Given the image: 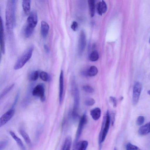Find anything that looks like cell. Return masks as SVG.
<instances>
[{"label":"cell","instance_id":"32","mask_svg":"<svg viewBox=\"0 0 150 150\" xmlns=\"http://www.w3.org/2000/svg\"><path fill=\"white\" fill-rule=\"evenodd\" d=\"M144 121V118L143 116H140L137 118L136 121V124L139 126L142 125Z\"/></svg>","mask_w":150,"mask_h":150},{"label":"cell","instance_id":"23","mask_svg":"<svg viewBox=\"0 0 150 150\" xmlns=\"http://www.w3.org/2000/svg\"><path fill=\"white\" fill-rule=\"evenodd\" d=\"M98 72V69L95 66L91 67L87 71V75L90 76H96Z\"/></svg>","mask_w":150,"mask_h":150},{"label":"cell","instance_id":"38","mask_svg":"<svg viewBox=\"0 0 150 150\" xmlns=\"http://www.w3.org/2000/svg\"><path fill=\"white\" fill-rule=\"evenodd\" d=\"M114 150H117V149L115 147L114 148Z\"/></svg>","mask_w":150,"mask_h":150},{"label":"cell","instance_id":"22","mask_svg":"<svg viewBox=\"0 0 150 150\" xmlns=\"http://www.w3.org/2000/svg\"><path fill=\"white\" fill-rule=\"evenodd\" d=\"M90 15L93 17L95 13V3L94 0H89L88 1Z\"/></svg>","mask_w":150,"mask_h":150},{"label":"cell","instance_id":"25","mask_svg":"<svg viewBox=\"0 0 150 150\" xmlns=\"http://www.w3.org/2000/svg\"><path fill=\"white\" fill-rule=\"evenodd\" d=\"M14 84H12L5 88L2 91L0 95V98H3L13 88Z\"/></svg>","mask_w":150,"mask_h":150},{"label":"cell","instance_id":"15","mask_svg":"<svg viewBox=\"0 0 150 150\" xmlns=\"http://www.w3.org/2000/svg\"><path fill=\"white\" fill-rule=\"evenodd\" d=\"M9 133L21 150H25V147L21 140L16 135L15 133L12 131H10Z\"/></svg>","mask_w":150,"mask_h":150},{"label":"cell","instance_id":"30","mask_svg":"<svg viewBox=\"0 0 150 150\" xmlns=\"http://www.w3.org/2000/svg\"><path fill=\"white\" fill-rule=\"evenodd\" d=\"M82 88L84 91L87 93H92L94 91V89L93 88L89 85L84 86Z\"/></svg>","mask_w":150,"mask_h":150},{"label":"cell","instance_id":"37","mask_svg":"<svg viewBox=\"0 0 150 150\" xmlns=\"http://www.w3.org/2000/svg\"><path fill=\"white\" fill-rule=\"evenodd\" d=\"M147 93H148L150 95V90H149L148 91H147Z\"/></svg>","mask_w":150,"mask_h":150},{"label":"cell","instance_id":"17","mask_svg":"<svg viewBox=\"0 0 150 150\" xmlns=\"http://www.w3.org/2000/svg\"><path fill=\"white\" fill-rule=\"evenodd\" d=\"M101 111L98 108H96L91 111L90 114L92 118L94 120H97L101 115Z\"/></svg>","mask_w":150,"mask_h":150},{"label":"cell","instance_id":"28","mask_svg":"<svg viewBox=\"0 0 150 150\" xmlns=\"http://www.w3.org/2000/svg\"><path fill=\"white\" fill-rule=\"evenodd\" d=\"M126 150H141L138 147L130 143H127L126 146Z\"/></svg>","mask_w":150,"mask_h":150},{"label":"cell","instance_id":"34","mask_svg":"<svg viewBox=\"0 0 150 150\" xmlns=\"http://www.w3.org/2000/svg\"><path fill=\"white\" fill-rule=\"evenodd\" d=\"M110 98L111 101L113 103V106L114 107H116L117 105V101L116 98L114 97L110 96Z\"/></svg>","mask_w":150,"mask_h":150},{"label":"cell","instance_id":"13","mask_svg":"<svg viewBox=\"0 0 150 150\" xmlns=\"http://www.w3.org/2000/svg\"><path fill=\"white\" fill-rule=\"evenodd\" d=\"M49 26L45 21H42L41 22V33L42 37L45 38L48 33Z\"/></svg>","mask_w":150,"mask_h":150},{"label":"cell","instance_id":"39","mask_svg":"<svg viewBox=\"0 0 150 150\" xmlns=\"http://www.w3.org/2000/svg\"><path fill=\"white\" fill-rule=\"evenodd\" d=\"M149 43H150V39H149Z\"/></svg>","mask_w":150,"mask_h":150},{"label":"cell","instance_id":"2","mask_svg":"<svg viewBox=\"0 0 150 150\" xmlns=\"http://www.w3.org/2000/svg\"><path fill=\"white\" fill-rule=\"evenodd\" d=\"M33 49V47L30 46L18 59L14 66L15 70H18L23 67L31 57Z\"/></svg>","mask_w":150,"mask_h":150},{"label":"cell","instance_id":"36","mask_svg":"<svg viewBox=\"0 0 150 150\" xmlns=\"http://www.w3.org/2000/svg\"><path fill=\"white\" fill-rule=\"evenodd\" d=\"M19 94L18 93L16 95V97L15 99V100L14 101V103L13 105V106H14L15 104L16 103V102H17V100L18 99V97Z\"/></svg>","mask_w":150,"mask_h":150},{"label":"cell","instance_id":"40","mask_svg":"<svg viewBox=\"0 0 150 150\" xmlns=\"http://www.w3.org/2000/svg\"></svg>","mask_w":150,"mask_h":150},{"label":"cell","instance_id":"1","mask_svg":"<svg viewBox=\"0 0 150 150\" xmlns=\"http://www.w3.org/2000/svg\"><path fill=\"white\" fill-rule=\"evenodd\" d=\"M17 1L8 0L6 9V24L8 31L13 29L16 24L15 13Z\"/></svg>","mask_w":150,"mask_h":150},{"label":"cell","instance_id":"21","mask_svg":"<svg viewBox=\"0 0 150 150\" xmlns=\"http://www.w3.org/2000/svg\"><path fill=\"white\" fill-rule=\"evenodd\" d=\"M71 138L70 136H67L64 141L62 150H70L71 144Z\"/></svg>","mask_w":150,"mask_h":150},{"label":"cell","instance_id":"4","mask_svg":"<svg viewBox=\"0 0 150 150\" xmlns=\"http://www.w3.org/2000/svg\"><path fill=\"white\" fill-rule=\"evenodd\" d=\"M74 103L72 116L74 120H76L79 117L78 110L79 102V96L78 90L76 87L74 90Z\"/></svg>","mask_w":150,"mask_h":150},{"label":"cell","instance_id":"29","mask_svg":"<svg viewBox=\"0 0 150 150\" xmlns=\"http://www.w3.org/2000/svg\"><path fill=\"white\" fill-rule=\"evenodd\" d=\"M95 103V100L92 98H88L86 99L84 102L85 104L88 106H92Z\"/></svg>","mask_w":150,"mask_h":150},{"label":"cell","instance_id":"31","mask_svg":"<svg viewBox=\"0 0 150 150\" xmlns=\"http://www.w3.org/2000/svg\"><path fill=\"white\" fill-rule=\"evenodd\" d=\"M8 144V141L6 140L1 141L0 142V150H4Z\"/></svg>","mask_w":150,"mask_h":150},{"label":"cell","instance_id":"16","mask_svg":"<svg viewBox=\"0 0 150 150\" xmlns=\"http://www.w3.org/2000/svg\"><path fill=\"white\" fill-rule=\"evenodd\" d=\"M97 8L99 15H102V14L105 13L107 10V6L105 2L103 0L99 2L98 4Z\"/></svg>","mask_w":150,"mask_h":150},{"label":"cell","instance_id":"18","mask_svg":"<svg viewBox=\"0 0 150 150\" xmlns=\"http://www.w3.org/2000/svg\"><path fill=\"white\" fill-rule=\"evenodd\" d=\"M88 144L86 140H82L76 143L75 147L77 150H86Z\"/></svg>","mask_w":150,"mask_h":150},{"label":"cell","instance_id":"12","mask_svg":"<svg viewBox=\"0 0 150 150\" xmlns=\"http://www.w3.org/2000/svg\"><path fill=\"white\" fill-rule=\"evenodd\" d=\"M86 42L85 35L83 32L82 31L80 35L79 44V50L80 53H81L84 50Z\"/></svg>","mask_w":150,"mask_h":150},{"label":"cell","instance_id":"14","mask_svg":"<svg viewBox=\"0 0 150 150\" xmlns=\"http://www.w3.org/2000/svg\"><path fill=\"white\" fill-rule=\"evenodd\" d=\"M150 132V122L141 127L138 133L141 135H144Z\"/></svg>","mask_w":150,"mask_h":150},{"label":"cell","instance_id":"7","mask_svg":"<svg viewBox=\"0 0 150 150\" xmlns=\"http://www.w3.org/2000/svg\"><path fill=\"white\" fill-rule=\"evenodd\" d=\"M142 88L141 83L139 82H136L134 86L132 102L134 105H136L138 102Z\"/></svg>","mask_w":150,"mask_h":150},{"label":"cell","instance_id":"9","mask_svg":"<svg viewBox=\"0 0 150 150\" xmlns=\"http://www.w3.org/2000/svg\"><path fill=\"white\" fill-rule=\"evenodd\" d=\"M15 110L12 108L5 113L0 118V127L5 125L13 116Z\"/></svg>","mask_w":150,"mask_h":150},{"label":"cell","instance_id":"35","mask_svg":"<svg viewBox=\"0 0 150 150\" xmlns=\"http://www.w3.org/2000/svg\"><path fill=\"white\" fill-rule=\"evenodd\" d=\"M44 48L46 51L47 52H49L50 51V49L47 45H44Z\"/></svg>","mask_w":150,"mask_h":150},{"label":"cell","instance_id":"5","mask_svg":"<svg viewBox=\"0 0 150 150\" xmlns=\"http://www.w3.org/2000/svg\"><path fill=\"white\" fill-rule=\"evenodd\" d=\"M45 91L43 85L39 84L34 88L32 91V94L34 96L39 97L41 101L43 102L45 100Z\"/></svg>","mask_w":150,"mask_h":150},{"label":"cell","instance_id":"20","mask_svg":"<svg viewBox=\"0 0 150 150\" xmlns=\"http://www.w3.org/2000/svg\"><path fill=\"white\" fill-rule=\"evenodd\" d=\"M19 133L24 139L25 142L29 146H32V143L28 134L24 130L20 129Z\"/></svg>","mask_w":150,"mask_h":150},{"label":"cell","instance_id":"27","mask_svg":"<svg viewBox=\"0 0 150 150\" xmlns=\"http://www.w3.org/2000/svg\"><path fill=\"white\" fill-rule=\"evenodd\" d=\"M39 76L40 79L45 81H47L50 79V77L48 74L44 71L40 72Z\"/></svg>","mask_w":150,"mask_h":150},{"label":"cell","instance_id":"3","mask_svg":"<svg viewBox=\"0 0 150 150\" xmlns=\"http://www.w3.org/2000/svg\"><path fill=\"white\" fill-rule=\"evenodd\" d=\"M110 120L109 112L108 111H107L105 119L103 122L99 137L98 142L100 149L101 147V144L104 141L109 129Z\"/></svg>","mask_w":150,"mask_h":150},{"label":"cell","instance_id":"10","mask_svg":"<svg viewBox=\"0 0 150 150\" xmlns=\"http://www.w3.org/2000/svg\"><path fill=\"white\" fill-rule=\"evenodd\" d=\"M0 46L2 53H5V45L4 35L3 22L1 17H0Z\"/></svg>","mask_w":150,"mask_h":150},{"label":"cell","instance_id":"6","mask_svg":"<svg viewBox=\"0 0 150 150\" xmlns=\"http://www.w3.org/2000/svg\"><path fill=\"white\" fill-rule=\"evenodd\" d=\"M38 22V16L36 12L33 11L29 14L27 20L25 27L34 30Z\"/></svg>","mask_w":150,"mask_h":150},{"label":"cell","instance_id":"26","mask_svg":"<svg viewBox=\"0 0 150 150\" xmlns=\"http://www.w3.org/2000/svg\"><path fill=\"white\" fill-rule=\"evenodd\" d=\"M99 58L98 52L96 50L92 51L91 53L89 56L90 60L93 62L96 61Z\"/></svg>","mask_w":150,"mask_h":150},{"label":"cell","instance_id":"24","mask_svg":"<svg viewBox=\"0 0 150 150\" xmlns=\"http://www.w3.org/2000/svg\"><path fill=\"white\" fill-rule=\"evenodd\" d=\"M40 73L38 70L32 72L29 76L30 80L33 81H36L40 76Z\"/></svg>","mask_w":150,"mask_h":150},{"label":"cell","instance_id":"19","mask_svg":"<svg viewBox=\"0 0 150 150\" xmlns=\"http://www.w3.org/2000/svg\"><path fill=\"white\" fill-rule=\"evenodd\" d=\"M30 0H23L22 5L23 9L25 14L28 15L30 9Z\"/></svg>","mask_w":150,"mask_h":150},{"label":"cell","instance_id":"8","mask_svg":"<svg viewBox=\"0 0 150 150\" xmlns=\"http://www.w3.org/2000/svg\"><path fill=\"white\" fill-rule=\"evenodd\" d=\"M87 121V117L86 114H84L81 117L77 130L75 142L76 143L80 138L84 127Z\"/></svg>","mask_w":150,"mask_h":150},{"label":"cell","instance_id":"11","mask_svg":"<svg viewBox=\"0 0 150 150\" xmlns=\"http://www.w3.org/2000/svg\"><path fill=\"white\" fill-rule=\"evenodd\" d=\"M64 91V73L61 70L60 73L59 78V103L61 104L62 101Z\"/></svg>","mask_w":150,"mask_h":150},{"label":"cell","instance_id":"33","mask_svg":"<svg viewBox=\"0 0 150 150\" xmlns=\"http://www.w3.org/2000/svg\"><path fill=\"white\" fill-rule=\"evenodd\" d=\"M78 27L77 23L75 21H74L72 23L71 25V28L74 31H75L77 30Z\"/></svg>","mask_w":150,"mask_h":150}]
</instances>
